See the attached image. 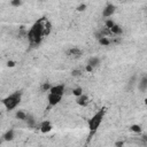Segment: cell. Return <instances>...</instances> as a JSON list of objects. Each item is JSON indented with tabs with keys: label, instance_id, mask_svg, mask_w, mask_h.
Masks as SVG:
<instances>
[{
	"label": "cell",
	"instance_id": "484cf974",
	"mask_svg": "<svg viewBox=\"0 0 147 147\" xmlns=\"http://www.w3.org/2000/svg\"><path fill=\"white\" fill-rule=\"evenodd\" d=\"M7 65H8V67H14L15 66V62H14V61H8V63H7Z\"/></svg>",
	"mask_w": 147,
	"mask_h": 147
},
{
	"label": "cell",
	"instance_id": "83f0119b",
	"mask_svg": "<svg viewBox=\"0 0 147 147\" xmlns=\"http://www.w3.org/2000/svg\"><path fill=\"white\" fill-rule=\"evenodd\" d=\"M145 105L147 106V99H145Z\"/></svg>",
	"mask_w": 147,
	"mask_h": 147
},
{
	"label": "cell",
	"instance_id": "30bf717a",
	"mask_svg": "<svg viewBox=\"0 0 147 147\" xmlns=\"http://www.w3.org/2000/svg\"><path fill=\"white\" fill-rule=\"evenodd\" d=\"M2 138H4L5 141H12L13 139H14V130L9 129L4 136H2Z\"/></svg>",
	"mask_w": 147,
	"mask_h": 147
},
{
	"label": "cell",
	"instance_id": "4fadbf2b",
	"mask_svg": "<svg viewBox=\"0 0 147 147\" xmlns=\"http://www.w3.org/2000/svg\"><path fill=\"white\" fill-rule=\"evenodd\" d=\"M110 31H111V33H113V36H120V34H122V32H123L122 28L117 24H115L113 28L110 29Z\"/></svg>",
	"mask_w": 147,
	"mask_h": 147
},
{
	"label": "cell",
	"instance_id": "5b68a950",
	"mask_svg": "<svg viewBox=\"0 0 147 147\" xmlns=\"http://www.w3.org/2000/svg\"><path fill=\"white\" fill-rule=\"evenodd\" d=\"M115 10H116V7H115L113 4H108L105 7V8H103V10H102V16L103 17H110V16H113L114 13H115Z\"/></svg>",
	"mask_w": 147,
	"mask_h": 147
},
{
	"label": "cell",
	"instance_id": "277c9868",
	"mask_svg": "<svg viewBox=\"0 0 147 147\" xmlns=\"http://www.w3.org/2000/svg\"><path fill=\"white\" fill-rule=\"evenodd\" d=\"M62 97H63L62 94H57V93H52V92H50L48 97H47V100H48V105H50V107H54V106H57L58 103L61 101Z\"/></svg>",
	"mask_w": 147,
	"mask_h": 147
},
{
	"label": "cell",
	"instance_id": "6da1fadb",
	"mask_svg": "<svg viewBox=\"0 0 147 147\" xmlns=\"http://www.w3.org/2000/svg\"><path fill=\"white\" fill-rule=\"evenodd\" d=\"M47 18L46 17H41L34 24L31 26V29L28 31V39L30 41L31 46H38L39 44L41 43L43 38H44V26L45 23L47 22Z\"/></svg>",
	"mask_w": 147,
	"mask_h": 147
},
{
	"label": "cell",
	"instance_id": "8fae6325",
	"mask_svg": "<svg viewBox=\"0 0 147 147\" xmlns=\"http://www.w3.org/2000/svg\"><path fill=\"white\" fill-rule=\"evenodd\" d=\"M139 90H140L141 92H145L147 90V76H144L143 78L140 79V82H139Z\"/></svg>",
	"mask_w": 147,
	"mask_h": 147
},
{
	"label": "cell",
	"instance_id": "ac0fdd59",
	"mask_svg": "<svg viewBox=\"0 0 147 147\" xmlns=\"http://www.w3.org/2000/svg\"><path fill=\"white\" fill-rule=\"evenodd\" d=\"M73 94L75 95V97H79V95L83 94V89L82 87H75V89L73 90Z\"/></svg>",
	"mask_w": 147,
	"mask_h": 147
},
{
	"label": "cell",
	"instance_id": "e0dca14e",
	"mask_svg": "<svg viewBox=\"0 0 147 147\" xmlns=\"http://www.w3.org/2000/svg\"><path fill=\"white\" fill-rule=\"evenodd\" d=\"M15 116H16V118L20 120V121H25V118H26V116H28V114L24 113L23 110H17Z\"/></svg>",
	"mask_w": 147,
	"mask_h": 147
},
{
	"label": "cell",
	"instance_id": "f1b7e54d",
	"mask_svg": "<svg viewBox=\"0 0 147 147\" xmlns=\"http://www.w3.org/2000/svg\"><path fill=\"white\" fill-rule=\"evenodd\" d=\"M40 1H43V0H40Z\"/></svg>",
	"mask_w": 147,
	"mask_h": 147
},
{
	"label": "cell",
	"instance_id": "ba28073f",
	"mask_svg": "<svg viewBox=\"0 0 147 147\" xmlns=\"http://www.w3.org/2000/svg\"><path fill=\"white\" fill-rule=\"evenodd\" d=\"M39 129H40V132L47 133V132H50V131L52 130L53 128H52V124H51L48 121H44V122H43L41 124H40V128H39Z\"/></svg>",
	"mask_w": 147,
	"mask_h": 147
},
{
	"label": "cell",
	"instance_id": "44dd1931",
	"mask_svg": "<svg viewBox=\"0 0 147 147\" xmlns=\"http://www.w3.org/2000/svg\"><path fill=\"white\" fill-rule=\"evenodd\" d=\"M10 4L13 7H18L22 5V0H10Z\"/></svg>",
	"mask_w": 147,
	"mask_h": 147
},
{
	"label": "cell",
	"instance_id": "7a4b0ae2",
	"mask_svg": "<svg viewBox=\"0 0 147 147\" xmlns=\"http://www.w3.org/2000/svg\"><path fill=\"white\" fill-rule=\"evenodd\" d=\"M105 114H106V108H101L100 110H98L97 113L89 120V122H87V124H89V131H90L89 140L92 138V136L95 133V131L99 129V127H100L103 117H105Z\"/></svg>",
	"mask_w": 147,
	"mask_h": 147
},
{
	"label": "cell",
	"instance_id": "5bb4252c",
	"mask_svg": "<svg viewBox=\"0 0 147 147\" xmlns=\"http://www.w3.org/2000/svg\"><path fill=\"white\" fill-rule=\"evenodd\" d=\"M51 31H52V24H51L50 21H47L46 23H45V26H44V36H48L51 33Z\"/></svg>",
	"mask_w": 147,
	"mask_h": 147
},
{
	"label": "cell",
	"instance_id": "2e32d148",
	"mask_svg": "<svg viewBox=\"0 0 147 147\" xmlns=\"http://www.w3.org/2000/svg\"><path fill=\"white\" fill-rule=\"evenodd\" d=\"M89 65H91V66L93 67V68H95V67H98L99 65H100V59H99V58H95V57L91 58L90 60H89Z\"/></svg>",
	"mask_w": 147,
	"mask_h": 147
},
{
	"label": "cell",
	"instance_id": "7402d4cb",
	"mask_svg": "<svg viewBox=\"0 0 147 147\" xmlns=\"http://www.w3.org/2000/svg\"><path fill=\"white\" fill-rule=\"evenodd\" d=\"M51 84L50 83H44V84H43V86H41V90L43 91H50L51 90Z\"/></svg>",
	"mask_w": 147,
	"mask_h": 147
},
{
	"label": "cell",
	"instance_id": "7c38bea8",
	"mask_svg": "<svg viewBox=\"0 0 147 147\" xmlns=\"http://www.w3.org/2000/svg\"><path fill=\"white\" fill-rule=\"evenodd\" d=\"M25 122H26V124H28L29 128H34V125H36L34 117L32 116V115H30V114H28V116H26V118H25Z\"/></svg>",
	"mask_w": 147,
	"mask_h": 147
},
{
	"label": "cell",
	"instance_id": "603a6c76",
	"mask_svg": "<svg viewBox=\"0 0 147 147\" xmlns=\"http://www.w3.org/2000/svg\"><path fill=\"white\" fill-rule=\"evenodd\" d=\"M76 9H77V12H84V10L86 9V5H85V4H81Z\"/></svg>",
	"mask_w": 147,
	"mask_h": 147
},
{
	"label": "cell",
	"instance_id": "ffe728a7",
	"mask_svg": "<svg viewBox=\"0 0 147 147\" xmlns=\"http://www.w3.org/2000/svg\"><path fill=\"white\" fill-rule=\"evenodd\" d=\"M105 25H106V28H107V29H111V28H113V26L115 25V23L110 20V18H108V20H107L106 22H105Z\"/></svg>",
	"mask_w": 147,
	"mask_h": 147
},
{
	"label": "cell",
	"instance_id": "9c48e42d",
	"mask_svg": "<svg viewBox=\"0 0 147 147\" xmlns=\"http://www.w3.org/2000/svg\"><path fill=\"white\" fill-rule=\"evenodd\" d=\"M68 55H69V57H71V58H75V59L81 58L82 51L79 48H77V47H74V48H70L68 51Z\"/></svg>",
	"mask_w": 147,
	"mask_h": 147
},
{
	"label": "cell",
	"instance_id": "3957f363",
	"mask_svg": "<svg viewBox=\"0 0 147 147\" xmlns=\"http://www.w3.org/2000/svg\"><path fill=\"white\" fill-rule=\"evenodd\" d=\"M21 99H22V92L17 91V92H14L13 94L8 95L7 98L2 99V103L6 107L7 110H13V109L16 108L18 106V103L21 102Z\"/></svg>",
	"mask_w": 147,
	"mask_h": 147
},
{
	"label": "cell",
	"instance_id": "9a60e30c",
	"mask_svg": "<svg viewBox=\"0 0 147 147\" xmlns=\"http://www.w3.org/2000/svg\"><path fill=\"white\" fill-rule=\"evenodd\" d=\"M99 43H100L101 46H109L111 41H110V39H109L108 37L103 36V37H101V38L99 39Z\"/></svg>",
	"mask_w": 147,
	"mask_h": 147
},
{
	"label": "cell",
	"instance_id": "cb8c5ba5",
	"mask_svg": "<svg viewBox=\"0 0 147 147\" xmlns=\"http://www.w3.org/2000/svg\"><path fill=\"white\" fill-rule=\"evenodd\" d=\"M71 75H73L74 77H79V76L82 75V71H81V70H78V69H76V70H73Z\"/></svg>",
	"mask_w": 147,
	"mask_h": 147
},
{
	"label": "cell",
	"instance_id": "52a82bcc",
	"mask_svg": "<svg viewBox=\"0 0 147 147\" xmlns=\"http://www.w3.org/2000/svg\"><path fill=\"white\" fill-rule=\"evenodd\" d=\"M77 105H79V106H83V107H85V106H87L89 105V98H87V95H85V94H82V95H79V97H77Z\"/></svg>",
	"mask_w": 147,
	"mask_h": 147
},
{
	"label": "cell",
	"instance_id": "d4e9b609",
	"mask_svg": "<svg viewBox=\"0 0 147 147\" xmlns=\"http://www.w3.org/2000/svg\"><path fill=\"white\" fill-rule=\"evenodd\" d=\"M93 69H94V68H93V67L91 66V65H89V63H87L86 67H85V70H86L87 73H92V71H93Z\"/></svg>",
	"mask_w": 147,
	"mask_h": 147
},
{
	"label": "cell",
	"instance_id": "d6986e66",
	"mask_svg": "<svg viewBox=\"0 0 147 147\" xmlns=\"http://www.w3.org/2000/svg\"><path fill=\"white\" fill-rule=\"evenodd\" d=\"M131 131L135 132V133H140L141 132V127L138 124H133V125H131Z\"/></svg>",
	"mask_w": 147,
	"mask_h": 147
},
{
	"label": "cell",
	"instance_id": "4316f807",
	"mask_svg": "<svg viewBox=\"0 0 147 147\" xmlns=\"http://www.w3.org/2000/svg\"><path fill=\"white\" fill-rule=\"evenodd\" d=\"M123 145H124L123 141H117V143H115V146H123Z\"/></svg>",
	"mask_w": 147,
	"mask_h": 147
},
{
	"label": "cell",
	"instance_id": "8992f818",
	"mask_svg": "<svg viewBox=\"0 0 147 147\" xmlns=\"http://www.w3.org/2000/svg\"><path fill=\"white\" fill-rule=\"evenodd\" d=\"M50 92L52 93H57V94H65V85L63 84H59L55 86H52L50 90Z\"/></svg>",
	"mask_w": 147,
	"mask_h": 147
}]
</instances>
